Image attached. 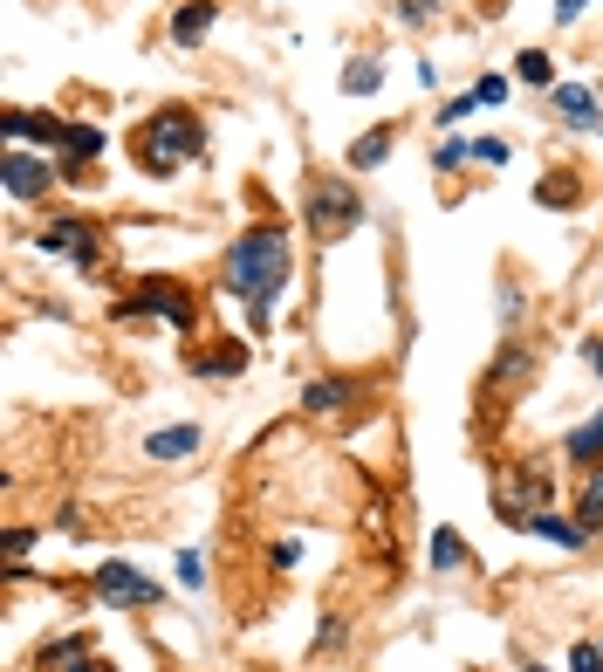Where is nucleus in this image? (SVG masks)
I'll list each match as a JSON object with an SVG mask.
<instances>
[{"instance_id":"ddd939ff","label":"nucleus","mask_w":603,"mask_h":672,"mask_svg":"<svg viewBox=\"0 0 603 672\" xmlns=\"http://www.w3.org/2000/svg\"><path fill=\"white\" fill-rule=\"evenodd\" d=\"M144 453L165 460V467H172V460H192V453H199V425H165V432H151Z\"/></svg>"},{"instance_id":"2f4dec72","label":"nucleus","mask_w":603,"mask_h":672,"mask_svg":"<svg viewBox=\"0 0 603 672\" xmlns=\"http://www.w3.org/2000/svg\"><path fill=\"white\" fill-rule=\"evenodd\" d=\"M583 8H590V0H555V21L570 28V21H583Z\"/></svg>"},{"instance_id":"c756f323","label":"nucleus","mask_w":603,"mask_h":672,"mask_svg":"<svg viewBox=\"0 0 603 672\" xmlns=\"http://www.w3.org/2000/svg\"><path fill=\"white\" fill-rule=\"evenodd\" d=\"M570 672H603V645H576L570 652Z\"/></svg>"},{"instance_id":"72a5a7b5","label":"nucleus","mask_w":603,"mask_h":672,"mask_svg":"<svg viewBox=\"0 0 603 672\" xmlns=\"http://www.w3.org/2000/svg\"><path fill=\"white\" fill-rule=\"evenodd\" d=\"M529 672H549V665H529Z\"/></svg>"},{"instance_id":"2eb2a0df","label":"nucleus","mask_w":603,"mask_h":672,"mask_svg":"<svg viewBox=\"0 0 603 672\" xmlns=\"http://www.w3.org/2000/svg\"><path fill=\"white\" fill-rule=\"evenodd\" d=\"M192 371H199V378H240V371H248V343H220V350H199V358H192Z\"/></svg>"},{"instance_id":"f3484780","label":"nucleus","mask_w":603,"mask_h":672,"mask_svg":"<svg viewBox=\"0 0 603 672\" xmlns=\"http://www.w3.org/2000/svg\"><path fill=\"white\" fill-rule=\"evenodd\" d=\"M576 522H583V535H603V467L583 473V488H576Z\"/></svg>"},{"instance_id":"f257e3e1","label":"nucleus","mask_w":603,"mask_h":672,"mask_svg":"<svg viewBox=\"0 0 603 672\" xmlns=\"http://www.w3.org/2000/svg\"><path fill=\"white\" fill-rule=\"evenodd\" d=\"M220 289L248 302V323L254 330H268L281 289H289V233H281V227H248L227 248V261H220Z\"/></svg>"},{"instance_id":"1a4fd4ad","label":"nucleus","mask_w":603,"mask_h":672,"mask_svg":"<svg viewBox=\"0 0 603 672\" xmlns=\"http://www.w3.org/2000/svg\"><path fill=\"white\" fill-rule=\"evenodd\" d=\"M103 151V124H62V144H56V166L62 179H83V166Z\"/></svg>"},{"instance_id":"cd10ccee","label":"nucleus","mask_w":603,"mask_h":672,"mask_svg":"<svg viewBox=\"0 0 603 672\" xmlns=\"http://www.w3.org/2000/svg\"><path fill=\"white\" fill-rule=\"evenodd\" d=\"M466 158H473V144H460V138H446V144H439V172H453V166H466Z\"/></svg>"},{"instance_id":"20e7f679","label":"nucleus","mask_w":603,"mask_h":672,"mask_svg":"<svg viewBox=\"0 0 603 672\" xmlns=\"http://www.w3.org/2000/svg\"><path fill=\"white\" fill-rule=\"evenodd\" d=\"M309 227L315 233H350V227H364V200H356V185L323 172L309 185Z\"/></svg>"},{"instance_id":"423d86ee","label":"nucleus","mask_w":603,"mask_h":672,"mask_svg":"<svg viewBox=\"0 0 603 672\" xmlns=\"http://www.w3.org/2000/svg\"><path fill=\"white\" fill-rule=\"evenodd\" d=\"M97 598H103L110 611H151V604H158V583H151V576H138L131 563L103 556V563H97Z\"/></svg>"},{"instance_id":"0eeeda50","label":"nucleus","mask_w":603,"mask_h":672,"mask_svg":"<svg viewBox=\"0 0 603 672\" xmlns=\"http://www.w3.org/2000/svg\"><path fill=\"white\" fill-rule=\"evenodd\" d=\"M34 248H42V254H62V261H76V268H97V261H103V241H97L90 220H49L42 233H34Z\"/></svg>"},{"instance_id":"473e14b6","label":"nucleus","mask_w":603,"mask_h":672,"mask_svg":"<svg viewBox=\"0 0 603 672\" xmlns=\"http://www.w3.org/2000/svg\"><path fill=\"white\" fill-rule=\"evenodd\" d=\"M583 364H590V371L603 378V337H583Z\"/></svg>"},{"instance_id":"7c9ffc66","label":"nucleus","mask_w":603,"mask_h":672,"mask_svg":"<svg viewBox=\"0 0 603 672\" xmlns=\"http://www.w3.org/2000/svg\"><path fill=\"white\" fill-rule=\"evenodd\" d=\"M398 14H405V21H432L439 0H398Z\"/></svg>"},{"instance_id":"393cba45","label":"nucleus","mask_w":603,"mask_h":672,"mask_svg":"<svg viewBox=\"0 0 603 672\" xmlns=\"http://www.w3.org/2000/svg\"><path fill=\"white\" fill-rule=\"evenodd\" d=\"M473 103H480V110H488V103H507V76H480V83H473Z\"/></svg>"},{"instance_id":"b1692460","label":"nucleus","mask_w":603,"mask_h":672,"mask_svg":"<svg viewBox=\"0 0 603 672\" xmlns=\"http://www.w3.org/2000/svg\"><path fill=\"white\" fill-rule=\"evenodd\" d=\"M535 200H549V207H576V179H549V185H535Z\"/></svg>"},{"instance_id":"bb28decb","label":"nucleus","mask_w":603,"mask_h":672,"mask_svg":"<svg viewBox=\"0 0 603 672\" xmlns=\"http://www.w3.org/2000/svg\"><path fill=\"white\" fill-rule=\"evenodd\" d=\"M473 158H480V166H507L514 151H507V138H480V144H473Z\"/></svg>"},{"instance_id":"4be33fe9","label":"nucleus","mask_w":603,"mask_h":672,"mask_svg":"<svg viewBox=\"0 0 603 672\" xmlns=\"http://www.w3.org/2000/svg\"><path fill=\"white\" fill-rule=\"evenodd\" d=\"M535 535H549V542H562V549H583V542H590V535H583V522L555 515V508H549V515H535Z\"/></svg>"},{"instance_id":"6ab92c4d","label":"nucleus","mask_w":603,"mask_h":672,"mask_svg":"<svg viewBox=\"0 0 603 672\" xmlns=\"http://www.w3.org/2000/svg\"><path fill=\"white\" fill-rule=\"evenodd\" d=\"M425 563L446 576V570H460L466 563V542H460V529H432V549H425Z\"/></svg>"},{"instance_id":"c85d7f7f","label":"nucleus","mask_w":603,"mask_h":672,"mask_svg":"<svg viewBox=\"0 0 603 672\" xmlns=\"http://www.w3.org/2000/svg\"><path fill=\"white\" fill-rule=\"evenodd\" d=\"M473 110H480V103H473V90H466L460 103H446V110H439V124H446V131H453V124H466V117H473Z\"/></svg>"},{"instance_id":"a878e982","label":"nucleus","mask_w":603,"mask_h":672,"mask_svg":"<svg viewBox=\"0 0 603 672\" xmlns=\"http://www.w3.org/2000/svg\"><path fill=\"white\" fill-rule=\"evenodd\" d=\"M179 583H185V590L207 583V556H199V549H185V556H179Z\"/></svg>"},{"instance_id":"9b49d317","label":"nucleus","mask_w":603,"mask_h":672,"mask_svg":"<svg viewBox=\"0 0 603 672\" xmlns=\"http://www.w3.org/2000/svg\"><path fill=\"white\" fill-rule=\"evenodd\" d=\"M213 34V0H179V14H172V42L179 49H199Z\"/></svg>"},{"instance_id":"7ed1b4c3","label":"nucleus","mask_w":603,"mask_h":672,"mask_svg":"<svg viewBox=\"0 0 603 672\" xmlns=\"http://www.w3.org/2000/svg\"><path fill=\"white\" fill-rule=\"evenodd\" d=\"M549 501H555L549 467L529 460V467H514L507 481H501V522H507V529H535V515H549Z\"/></svg>"},{"instance_id":"9d476101","label":"nucleus","mask_w":603,"mask_h":672,"mask_svg":"<svg viewBox=\"0 0 603 672\" xmlns=\"http://www.w3.org/2000/svg\"><path fill=\"white\" fill-rule=\"evenodd\" d=\"M555 117H562L570 131H596V124H603V103H596L590 83H555Z\"/></svg>"},{"instance_id":"5701e85b","label":"nucleus","mask_w":603,"mask_h":672,"mask_svg":"<svg viewBox=\"0 0 603 672\" xmlns=\"http://www.w3.org/2000/svg\"><path fill=\"white\" fill-rule=\"evenodd\" d=\"M514 378H529V350H521V343H507L494 358V384H514Z\"/></svg>"},{"instance_id":"39448f33","label":"nucleus","mask_w":603,"mask_h":672,"mask_svg":"<svg viewBox=\"0 0 603 672\" xmlns=\"http://www.w3.org/2000/svg\"><path fill=\"white\" fill-rule=\"evenodd\" d=\"M131 315H165V323H172L179 337H192V323H199L192 295H185L179 282H158V274H151V282H144L138 295H124V302H117V323H131Z\"/></svg>"},{"instance_id":"aec40b11","label":"nucleus","mask_w":603,"mask_h":672,"mask_svg":"<svg viewBox=\"0 0 603 672\" xmlns=\"http://www.w3.org/2000/svg\"><path fill=\"white\" fill-rule=\"evenodd\" d=\"M378 90H384V62L356 56V62L343 69V97H378Z\"/></svg>"},{"instance_id":"6e6552de","label":"nucleus","mask_w":603,"mask_h":672,"mask_svg":"<svg viewBox=\"0 0 603 672\" xmlns=\"http://www.w3.org/2000/svg\"><path fill=\"white\" fill-rule=\"evenodd\" d=\"M56 179H62V166H49V158H34V151H8V192H14V200H42Z\"/></svg>"},{"instance_id":"dca6fc26","label":"nucleus","mask_w":603,"mask_h":672,"mask_svg":"<svg viewBox=\"0 0 603 672\" xmlns=\"http://www.w3.org/2000/svg\"><path fill=\"white\" fill-rule=\"evenodd\" d=\"M562 453H570L576 467H603V412H596V419H583V425L570 432V440H562Z\"/></svg>"},{"instance_id":"412c9836","label":"nucleus","mask_w":603,"mask_h":672,"mask_svg":"<svg viewBox=\"0 0 603 672\" xmlns=\"http://www.w3.org/2000/svg\"><path fill=\"white\" fill-rule=\"evenodd\" d=\"M391 158V131H364L350 144V172H371V166H384Z\"/></svg>"},{"instance_id":"f8f14e48","label":"nucleus","mask_w":603,"mask_h":672,"mask_svg":"<svg viewBox=\"0 0 603 672\" xmlns=\"http://www.w3.org/2000/svg\"><path fill=\"white\" fill-rule=\"evenodd\" d=\"M350 391H356L350 378H309L302 412H309V419H330V412H343V405H350Z\"/></svg>"},{"instance_id":"4468645a","label":"nucleus","mask_w":603,"mask_h":672,"mask_svg":"<svg viewBox=\"0 0 603 672\" xmlns=\"http://www.w3.org/2000/svg\"><path fill=\"white\" fill-rule=\"evenodd\" d=\"M8 138H14V144H28V138L62 144V117H42V110H8Z\"/></svg>"},{"instance_id":"a211bd4d","label":"nucleus","mask_w":603,"mask_h":672,"mask_svg":"<svg viewBox=\"0 0 603 672\" xmlns=\"http://www.w3.org/2000/svg\"><path fill=\"white\" fill-rule=\"evenodd\" d=\"M514 83L555 90V56H549V49H521V56H514Z\"/></svg>"},{"instance_id":"f03ea898","label":"nucleus","mask_w":603,"mask_h":672,"mask_svg":"<svg viewBox=\"0 0 603 672\" xmlns=\"http://www.w3.org/2000/svg\"><path fill=\"white\" fill-rule=\"evenodd\" d=\"M199 151H207V124H199L192 110L144 117V131H138V166L144 172H179V166H192Z\"/></svg>"}]
</instances>
